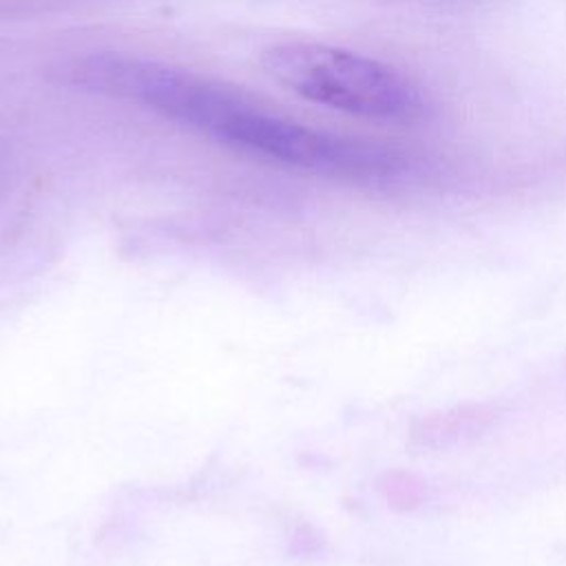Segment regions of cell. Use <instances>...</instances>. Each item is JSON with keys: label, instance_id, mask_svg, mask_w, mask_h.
Returning <instances> with one entry per match:
<instances>
[{"label": "cell", "instance_id": "7a4b0ae2", "mask_svg": "<svg viewBox=\"0 0 566 566\" xmlns=\"http://www.w3.org/2000/svg\"><path fill=\"white\" fill-rule=\"evenodd\" d=\"M212 137L292 166L329 175L382 179L402 168L400 157L387 148L325 135L261 113L243 102L223 117Z\"/></svg>", "mask_w": 566, "mask_h": 566}, {"label": "cell", "instance_id": "3957f363", "mask_svg": "<svg viewBox=\"0 0 566 566\" xmlns=\"http://www.w3.org/2000/svg\"><path fill=\"white\" fill-rule=\"evenodd\" d=\"M73 75L82 86L135 99L208 135L241 102L226 88L186 71L113 53L82 60Z\"/></svg>", "mask_w": 566, "mask_h": 566}, {"label": "cell", "instance_id": "6da1fadb", "mask_svg": "<svg viewBox=\"0 0 566 566\" xmlns=\"http://www.w3.org/2000/svg\"><path fill=\"white\" fill-rule=\"evenodd\" d=\"M261 66L298 97L356 117L413 122L424 115V99L409 77L354 51L285 42L270 46Z\"/></svg>", "mask_w": 566, "mask_h": 566}]
</instances>
